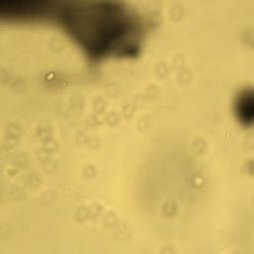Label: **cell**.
I'll list each match as a JSON object with an SVG mask.
<instances>
[{"instance_id": "1", "label": "cell", "mask_w": 254, "mask_h": 254, "mask_svg": "<svg viewBox=\"0 0 254 254\" xmlns=\"http://www.w3.org/2000/svg\"><path fill=\"white\" fill-rule=\"evenodd\" d=\"M64 25L94 57L118 49L121 42L136 31L137 21L117 4L70 5L63 15Z\"/></svg>"}, {"instance_id": "2", "label": "cell", "mask_w": 254, "mask_h": 254, "mask_svg": "<svg viewBox=\"0 0 254 254\" xmlns=\"http://www.w3.org/2000/svg\"><path fill=\"white\" fill-rule=\"evenodd\" d=\"M236 113L239 120L245 124L250 125L253 121L254 114V99L252 90H244L237 98Z\"/></svg>"}]
</instances>
